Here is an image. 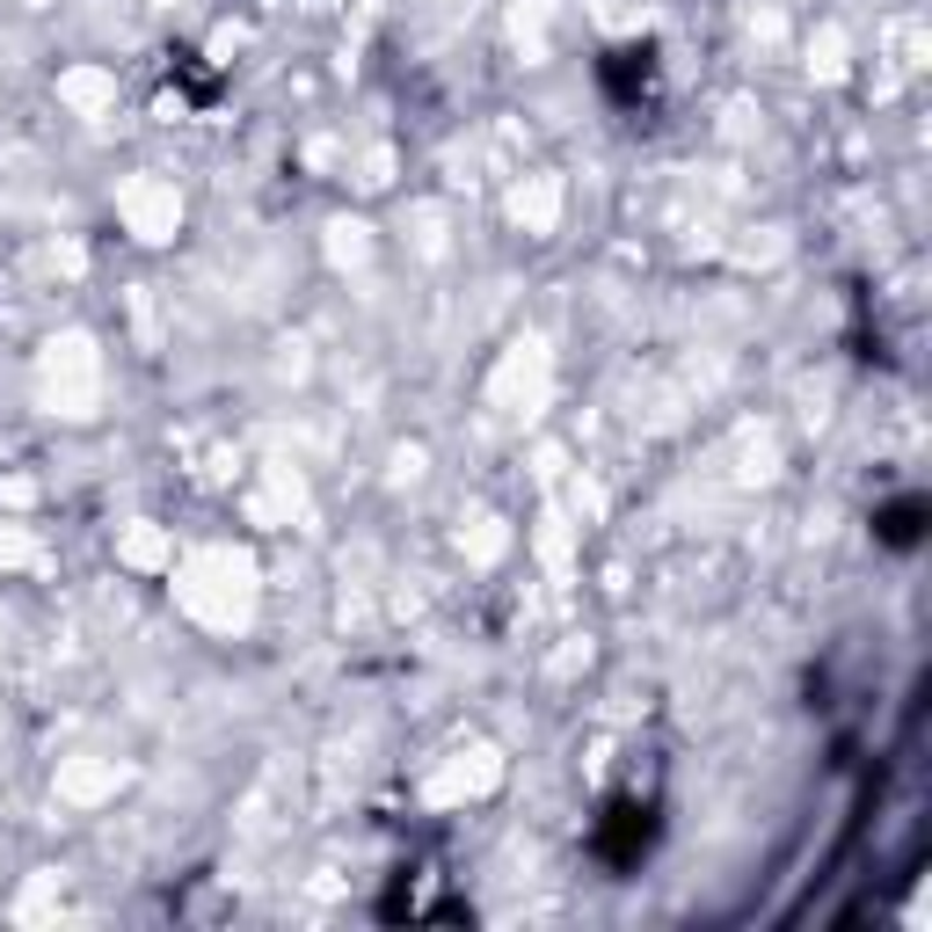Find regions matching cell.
<instances>
[{
  "mask_svg": "<svg viewBox=\"0 0 932 932\" xmlns=\"http://www.w3.org/2000/svg\"><path fill=\"white\" fill-rule=\"evenodd\" d=\"M918 517H925V503H918V495H910V503H896V511H882V540L910 546V540H918Z\"/></svg>",
  "mask_w": 932,
  "mask_h": 932,
  "instance_id": "1",
  "label": "cell"
}]
</instances>
